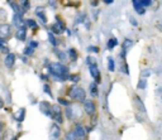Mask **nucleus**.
<instances>
[{
    "label": "nucleus",
    "mask_w": 162,
    "mask_h": 140,
    "mask_svg": "<svg viewBox=\"0 0 162 140\" xmlns=\"http://www.w3.org/2000/svg\"><path fill=\"white\" fill-rule=\"evenodd\" d=\"M52 30H53V32H55L56 34H61V33L63 32V30H62V28H61V27H60V25H58L57 23H56V24H53V25H52Z\"/></svg>",
    "instance_id": "obj_26"
},
{
    "label": "nucleus",
    "mask_w": 162,
    "mask_h": 140,
    "mask_svg": "<svg viewBox=\"0 0 162 140\" xmlns=\"http://www.w3.org/2000/svg\"><path fill=\"white\" fill-rule=\"evenodd\" d=\"M58 58H60L62 62H65V61L67 59V58H66V54L63 53V52H60V53H58Z\"/></svg>",
    "instance_id": "obj_36"
},
{
    "label": "nucleus",
    "mask_w": 162,
    "mask_h": 140,
    "mask_svg": "<svg viewBox=\"0 0 162 140\" xmlns=\"http://www.w3.org/2000/svg\"><path fill=\"white\" fill-rule=\"evenodd\" d=\"M68 56H70V59L71 61H76L77 59V52L75 48H70L68 49Z\"/></svg>",
    "instance_id": "obj_21"
},
{
    "label": "nucleus",
    "mask_w": 162,
    "mask_h": 140,
    "mask_svg": "<svg viewBox=\"0 0 162 140\" xmlns=\"http://www.w3.org/2000/svg\"><path fill=\"white\" fill-rule=\"evenodd\" d=\"M108 69L110 72H113L115 69V63H114V59H113L111 57L108 58Z\"/></svg>",
    "instance_id": "obj_23"
},
{
    "label": "nucleus",
    "mask_w": 162,
    "mask_h": 140,
    "mask_svg": "<svg viewBox=\"0 0 162 140\" xmlns=\"http://www.w3.org/2000/svg\"><path fill=\"white\" fill-rule=\"evenodd\" d=\"M134 101H136V105L138 106V109L142 111V113H146V109H144V105H143V102H142V100L139 99V96H134Z\"/></svg>",
    "instance_id": "obj_18"
},
{
    "label": "nucleus",
    "mask_w": 162,
    "mask_h": 140,
    "mask_svg": "<svg viewBox=\"0 0 162 140\" xmlns=\"http://www.w3.org/2000/svg\"><path fill=\"white\" fill-rule=\"evenodd\" d=\"M68 96L71 99L76 100V101H80V102H85V97H86V92L85 90L81 88V87H77V86H74L72 88H70L68 91Z\"/></svg>",
    "instance_id": "obj_2"
},
{
    "label": "nucleus",
    "mask_w": 162,
    "mask_h": 140,
    "mask_svg": "<svg viewBox=\"0 0 162 140\" xmlns=\"http://www.w3.org/2000/svg\"><path fill=\"white\" fill-rule=\"evenodd\" d=\"M89 71H90L91 77H93V78L95 80V82H96V83H99V82H100V72H99V68H98L96 63L89 66Z\"/></svg>",
    "instance_id": "obj_7"
},
{
    "label": "nucleus",
    "mask_w": 162,
    "mask_h": 140,
    "mask_svg": "<svg viewBox=\"0 0 162 140\" xmlns=\"http://www.w3.org/2000/svg\"><path fill=\"white\" fill-rule=\"evenodd\" d=\"M43 87H45V91H46V92H47L48 95H50V96L52 97V92H51V90H50V87H48V85H45Z\"/></svg>",
    "instance_id": "obj_39"
},
{
    "label": "nucleus",
    "mask_w": 162,
    "mask_h": 140,
    "mask_svg": "<svg viewBox=\"0 0 162 140\" xmlns=\"http://www.w3.org/2000/svg\"><path fill=\"white\" fill-rule=\"evenodd\" d=\"M33 52H34V49H33V48H31V47H27L25 49H24V54L25 56H32Z\"/></svg>",
    "instance_id": "obj_30"
},
{
    "label": "nucleus",
    "mask_w": 162,
    "mask_h": 140,
    "mask_svg": "<svg viewBox=\"0 0 162 140\" xmlns=\"http://www.w3.org/2000/svg\"><path fill=\"white\" fill-rule=\"evenodd\" d=\"M48 71H50L52 77H70L68 76V68L61 63V62H52L48 66Z\"/></svg>",
    "instance_id": "obj_1"
},
{
    "label": "nucleus",
    "mask_w": 162,
    "mask_h": 140,
    "mask_svg": "<svg viewBox=\"0 0 162 140\" xmlns=\"http://www.w3.org/2000/svg\"><path fill=\"white\" fill-rule=\"evenodd\" d=\"M105 4H113V0H105Z\"/></svg>",
    "instance_id": "obj_44"
},
{
    "label": "nucleus",
    "mask_w": 162,
    "mask_h": 140,
    "mask_svg": "<svg viewBox=\"0 0 162 140\" xmlns=\"http://www.w3.org/2000/svg\"><path fill=\"white\" fill-rule=\"evenodd\" d=\"M133 6H134V10L138 13V14H141V15H143L144 14V6L142 5V3H141V0H134L133 2Z\"/></svg>",
    "instance_id": "obj_13"
},
{
    "label": "nucleus",
    "mask_w": 162,
    "mask_h": 140,
    "mask_svg": "<svg viewBox=\"0 0 162 140\" xmlns=\"http://www.w3.org/2000/svg\"><path fill=\"white\" fill-rule=\"evenodd\" d=\"M66 114H67V116H68V119L71 120V119H74V114H72V110L70 109V107H67L66 109Z\"/></svg>",
    "instance_id": "obj_34"
},
{
    "label": "nucleus",
    "mask_w": 162,
    "mask_h": 140,
    "mask_svg": "<svg viewBox=\"0 0 162 140\" xmlns=\"http://www.w3.org/2000/svg\"><path fill=\"white\" fill-rule=\"evenodd\" d=\"M36 13H37V15H38V18L41 19V22H42V24H47V18H46V15H45V13H43V8H37Z\"/></svg>",
    "instance_id": "obj_16"
},
{
    "label": "nucleus",
    "mask_w": 162,
    "mask_h": 140,
    "mask_svg": "<svg viewBox=\"0 0 162 140\" xmlns=\"http://www.w3.org/2000/svg\"><path fill=\"white\" fill-rule=\"evenodd\" d=\"M50 5H52V8H56V2H50Z\"/></svg>",
    "instance_id": "obj_45"
},
{
    "label": "nucleus",
    "mask_w": 162,
    "mask_h": 140,
    "mask_svg": "<svg viewBox=\"0 0 162 140\" xmlns=\"http://www.w3.org/2000/svg\"><path fill=\"white\" fill-rule=\"evenodd\" d=\"M17 139H18V136H15V138H13L12 140H17Z\"/></svg>",
    "instance_id": "obj_46"
},
{
    "label": "nucleus",
    "mask_w": 162,
    "mask_h": 140,
    "mask_svg": "<svg viewBox=\"0 0 162 140\" xmlns=\"http://www.w3.org/2000/svg\"><path fill=\"white\" fill-rule=\"evenodd\" d=\"M12 34V27L9 24H3L0 25V39L8 40V38Z\"/></svg>",
    "instance_id": "obj_4"
},
{
    "label": "nucleus",
    "mask_w": 162,
    "mask_h": 140,
    "mask_svg": "<svg viewBox=\"0 0 162 140\" xmlns=\"http://www.w3.org/2000/svg\"><path fill=\"white\" fill-rule=\"evenodd\" d=\"M129 22H131V24L132 25H134V27H137V20L133 18V17H131V19H129Z\"/></svg>",
    "instance_id": "obj_40"
},
{
    "label": "nucleus",
    "mask_w": 162,
    "mask_h": 140,
    "mask_svg": "<svg viewBox=\"0 0 162 140\" xmlns=\"http://www.w3.org/2000/svg\"><path fill=\"white\" fill-rule=\"evenodd\" d=\"M68 80H71V81H74V82H79V81H80V76H79V75H71Z\"/></svg>",
    "instance_id": "obj_31"
},
{
    "label": "nucleus",
    "mask_w": 162,
    "mask_h": 140,
    "mask_svg": "<svg viewBox=\"0 0 162 140\" xmlns=\"http://www.w3.org/2000/svg\"><path fill=\"white\" fill-rule=\"evenodd\" d=\"M137 87L138 88H141V90H143V88H146L147 87V80H144V78H142L139 82H138V85H137Z\"/></svg>",
    "instance_id": "obj_28"
},
{
    "label": "nucleus",
    "mask_w": 162,
    "mask_h": 140,
    "mask_svg": "<svg viewBox=\"0 0 162 140\" xmlns=\"http://www.w3.org/2000/svg\"><path fill=\"white\" fill-rule=\"evenodd\" d=\"M28 47H31V48H33V49H34L36 47H38V42H36V40H31V42H29V46H28Z\"/></svg>",
    "instance_id": "obj_35"
},
{
    "label": "nucleus",
    "mask_w": 162,
    "mask_h": 140,
    "mask_svg": "<svg viewBox=\"0 0 162 140\" xmlns=\"http://www.w3.org/2000/svg\"><path fill=\"white\" fill-rule=\"evenodd\" d=\"M61 135V129L58 128V124H52L50 129V138L51 140H57Z\"/></svg>",
    "instance_id": "obj_5"
},
{
    "label": "nucleus",
    "mask_w": 162,
    "mask_h": 140,
    "mask_svg": "<svg viewBox=\"0 0 162 140\" xmlns=\"http://www.w3.org/2000/svg\"><path fill=\"white\" fill-rule=\"evenodd\" d=\"M48 39H50V42L52 43V46H53V47L57 46V40H56V38H55V36H53V33L48 32Z\"/></svg>",
    "instance_id": "obj_25"
},
{
    "label": "nucleus",
    "mask_w": 162,
    "mask_h": 140,
    "mask_svg": "<svg viewBox=\"0 0 162 140\" xmlns=\"http://www.w3.org/2000/svg\"><path fill=\"white\" fill-rule=\"evenodd\" d=\"M9 5L13 8V10L15 11L17 15H20V17H23V14H24V10L22 9V6H20V4H17V3H14V2H9Z\"/></svg>",
    "instance_id": "obj_12"
},
{
    "label": "nucleus",
    "mask_w": 162,
    "mask_h": 140,
    "mask_svg": "<svg viewBox=\"0 0 162 140\" xmlns=\"http://www.w3.org/2000/svg\"><path fill=\"white\" fill-rule=\"evenodd\" d=\"M75 134H76L77 139H84L85 135H86V131H85V129H84V126H81V125H76Z\"/></svg>",
    "instance_id": "obj_14"
},
{
    "label": "nucleus",
    "mask_w": 162,
    "mask_h": 140,
    "mask_svg": "<svg viewBox=\"0 0 162 140\" xmlns=\"http://www.w3.org/2000/svg\"><path fill=\"white\" fill-rule=\"evenodd\" d=\"M22 17L20 15H17V14H14V17H13V24L15 25V27H18V29L20 27H23V24H22Z\"/></svg>",
    "instance_id": "obj_17"
},
{
    "label": "nucleus",
    "mask_w": 162,
    "mask_h": 140,
    "mask_svg": "<svg viewBox=\"0 0 162 140\" xmlns=\"http://www.w3.org/2000/svg\"><path fill=\"white\" fill-rule=\"evenodd\" d=\"M84 110H85V113L88 114V115H94L95 114V110H96V107H95V103L91 101V100H86L85 102H84Z\"/></svg>",
    "instance_id": "obj_6"
},
{
    "label": "nucleus",
    "mask_w": 162,
    "mask_h": 140,
    "mask_svg": "<svg viewBox=\"0 0 162 140\" xmlns=\"http://www.w3.org/2000/svg\"><path fill=\"white\" fill-rule=\"evenodd\" d=\"M15 38L20 42H24L25 38H27V25H23V27H20L19 29L17 30L15 33Z\"/></svg>",
    "instance_id": "obj_9"
},
{
    "label": "nucleus",
    "mask_w": 162,
    "mask_h": 140,
    "mask_svg": "<svg viewBox=\"0 0 162 140\" xmlns=\"http://www.w3.org/2000/svg\"><path fill=\"white\" fill-rule=\"evenodd\" d=\"M51 119L56 120L58 124H62V121H63L61 107H60V106H57V105H53L52 109H51Z\"/></svg>",
    "instance_id": "obj_3"
},
{
    "label": "nucleus",
    "mask_w": 162,
    "mask_h": 140,
    "mask_svg": "<svg viewBox=\"0 0 162 140\" xmlns=\"http://www.w3.org/2000/svg\"><path fill=\"white\" fill-rule=\"evenodd\" d=\"M25 24H27V27H29V28H32V29H36V28L38 27V25H37V23H36V22H34V20H33V19H28V20H27V22H25Z\"/></svg>",
    "instance_id": "obj_24"
},
{
    "label": "nucleus",
    "mask_w": 162,
    "mask_h": 140,
    "mask_svg": "<svg viewBox=\"0 0 162 140\" xmlns=\"http://www.w3.org/2000/svg\"><path fill=\"white\" fill-rule=\"evenodd\" d=\"M39 109H41V111H42V113H43L45 115H47L48 117H51V109H52V106H51L50 102L42 101V102L39 103Z\"/></svg>",
    "instance_id": "obj_8"
},
{
    "label": "nucleus",
    "mask_w": 162,
    "mask_h": 140,
    "mask_svg": "<svg viewBox=\"0 0 162 140\" xmlns=\"http://www.w3.org/2000/svg\"><path fill=\"white\" fill-rule=\"evenodd\" d=\"M0 130H2V122H0Z\"/></svg>",
    "instance_id": "obj_47"
},
{
    "label": "nucleus",
    "mask_w": 162,
    "mask_h": 140,
    "mask_svg": "<svg viewBox=\"0 0 162 140\" xmlns=\"http://www.w3.org/2000/svg\"><path fill=\"white\" fill-rule=\"evenodd\" d=\"M90 94L93 97H96L98 94H99V91H98V86H96V82H93L90 83Z\"/></svg>",
    "instance_id": "obj_19"
},
{
    "label": "nucleus",
    "mask_w": 162,
    "mask_h": 140,
    "mask_svg": "<svg viewBox=\"0 0 162 140\" xmlns=\"http://www.w3.org/2000/svg\"><path fill=\"white\" fill-rule=\"evenodd\" d=\"M88 51H89V52L98 53V52H99V48H98V47H95V46H90V47L88 48Z\"/></svg>",
    "instance_id": "obj_33"
},
{
    "label": "nucleus",
    "mask_w": 162,
    "mask_h": 140,
    "mask_svg": "<svg viewBox=\"0 0 162 140\" xmlns=\"http://www.w3.org/2000/svg\"><path fill=\"white\" fill-rule=\"evenodd\" d=\"M133 46V42L131 39H125L123 42V47H122V53H121V58H125V53L129 48Z\"/></svg>",
    "instance_id": "obj_11"
},
{
    "label": "nucleus",
    "mask_w": 162,
    "mask_h": 140,
    "mask_svg": "<svg viewBox=\"0 0 162 140\" xmlns=\"http://www.w3.org/2000/svg\"><path fill=\"white\" fill-rule=\"evenodd\" d=\"M24 116H25V109H20V110L17 111L15 114H14V119H15L17 121H19V122H22L24 120Z\"/></svg>",
    "instance_id": "obj_15"
},
{
    "label": "nucleus",
    "mask_w": 162,
    "mask_h": 140,
    "mask_svg": "<svg viewBox=\"0 0 162 140\" xmlns=\"http://www.w3.org/2000/svg\"><path fill=\"white\" fill-rule=\"evenodd\" d=\"M84 19H85V14H82V15H79V18H77L76 22H77V23H82Z\"/></svg>",
    "instance_id": "obj_38"
},
{
    "label": "nucleus",
    "mask_w": 162,
    "mask_h": 140,
    "mask_svg": "<svg viewBox=\"0 0 162 140\" xmlns=\"http://www.w3.org/2000/svg\"><path fill=\"white\" fill-rule=\"evenodd\" d=\"M58 102H60L61 105H65V106H70V101H67V100H63V99H58Z\"/></svg>",
    "instance_id": "obj_37"
},
{
    "label": "nucleus",
    "mask_w": 162,
    "mask_h": 140,
    "mask_svg": "<svg viewBox=\"0 0 162 140\" xmlns=\"http://www.w3.org/2000/svg\"><path fill=\"white\" fill-rule=\"evenodd\" d=\"M20 6H22V9H23L24 11H27L28 9H29L31 3H29V2H27V0H24V2H20Z\"/></svg>",
    "instance_id": "obj_27"
},
{
    "label": "nucleus",
    "mask_w": 162,
    "mask_h": 140,
    "mask_svg": "<svg viewBox=\"0 0 162 140\" xmlns=\"http://www.w3.org/2000/svg\"><path fill=\"white\" fill-rule=\"evenodd\" d=\"M123 71H124L127 75L129 73V71H128V65H124V66H123Z\"/></svg>",
    "instance_id": "obj_42"
},
{
    "label": "nucleus",
    "mask_w": 162,
    "mask_h": 140,
    "mask_svg": "<svg viewBox=\"0 0 162 140\" xmlns=\"http://www.w3.org/2000/svg\"><path fill=\"white\" fill-rule=\"evenodd\" d=\"M0 51L4 52V53H8L9 49H8V46H6V40L4 39H0ZM9 54V53H8Z\"/></svg>",
    "instance_id": "obj_20"
},
{
    "label": "nucleus",
    "mask_w": 162,
    "mask_h": 140,
    "mask_svg": "<svg viewBox=\"0 0 162 140\" xmlns=\"http://www.w3.org/2000/svg\"><path fill=\"white\" fill-rule=\"evenodd\" d=\"M4 107V101H3V97L0 96V109H3Z\"/></svg>",
    "instance_id": "obj_43"
},
{
    "label": "nucleus",
    "mask_w": 162,
    "mask_h": 140,
    "mask_svg": "<svg viewBox=\"0 0 162 140\" xmlns=\"http://www.w3.org/2000/svg\"><path fill=\"white\" fill-rule=\"evenodd\" d=\"M141 3H142V5L144 6V8H147V6H151V5H152V2H151V0H141Z\"/></svg>",
    "instance_id": "obj_32"
},
{
    "label": "nucleus",
    "mask_w": 162,
    "mask_h": 140,
    "mask_svg": "<svg viewBox=\"0 0 162 140\" xmlns=\"http://www.w3.org/2000/svg\"><path fill=\"white\" fill-rule=\"evenodd\" d=\"M117 44H118V39L117 38H110L108 40V48L109 49H113L114 47H117Z\"/></svg>",
    "instance_id": "obj_22"
},
{
    "label": "nucleus",
    "mask_w": 162,
    "mask_h": 140,
    "mask_svg": "<svg viewBox=\"0 0 162 140\" xmlns=\"http://www.w3.org/2000/svg\"><path fill=\"white\" fill-rule=\"evenodd\" d=\"M0 140H2V136H0Z\"/></svg>",
    "instance_id": "obj_48"
},
{
    "label": "nucleus",
    "mask_w": 162,
    "mask_h": 140,
    "mask_svg": "<svg viewBox=\"0 0 162 140\" xmlns=\"http://www.w3.org/2000/svg\"><path fill=\"white\" fill-rule=\"evenodd\" d=\"M150 73H151L150 71H143V72H142V77L146 80V76H150Z\"/></svg>",
    "instance_id": "obj_41"
},
{
    "label": "nucleus",
    "mask_w": 162,
    "mask_h": 140,
    "mask_svg": "<svg viewBox=\"0 0 162 140\" xmlns=\"http://www.w3.org/2000/svg\"><path fill=\"white\" fill-rule=\"evenodd\" d=\"M14 63H15V54H14V53L6 54V57H5V59H4V65H5V67L12 68V67L14 66Z\"/></svg>",
    "instance_id": "obj_10"
},
{
    "label": "nucleus",
    "mask_w": 162,
    "mask_h": 140,
    "mask_svg": "<svg viewBox=\"0 0 162 140\" xmlns=\"http://www.w3.org/2000/svg\"><path fill=\"white\" fill-rule=\"evenodd\" d=\"M66 140H77V136H76V134H75V131L67 132V135H66Z\"/></svg>",
    "instance_id": "obj_29"
}]
</instances>
